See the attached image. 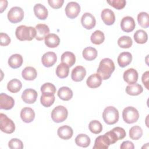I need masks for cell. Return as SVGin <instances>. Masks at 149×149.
<instances>
[{"label":"cell","instance_id":"cell-2","mask_svg":"<svg viewBox=\"0 0 149 149\" xmlns=\"http://www.w3.org/2000/svg\"><path fill=\"white\" fill-rule=\"evenodd\" d=\"M15 35L20 41H31L36 37V30L33 27L20 25L16 28Z\"/></svg>","mask_w":149,"mask_h":149},{"label":"cell","instance_id":"cell-1","mask_svg":"<svg viewBox=\"0 0 149 149\" xmlns=\"http://www.w3.org/2000/svg\"><path fill=\"white\" fill-rule=\"evenodd\" d=\"M115 69V64L112 59L105 58L100 61L97 72L102 80H107L111 77Z\"/></svg>","mask_w":149,"mask_h":149},{"label":"cell","instance_id":"cell-10","mask_svg":"<svg viewBox=\"0 0 149 149\" xmlns=\"http://www.w3.org/2000/svg\"><path fill=\"white\" fill-rule=\"evenodd\" d=\"M15 104L14 99L5 94V93H1L0 94V108L9 110L12 109Z\"/></svg>","mask_w":149,"mask_h":149},{"label":"cell","instance_id":"cell-17","mask_svg":"<svg viewBox=\"0 0 149 149\" xmlns=\"http://www.w3.org/2000/svg\"><path fill=\"white\" fill-rule=\"evenodd\" d=\"M101 16L102 21L107 25H112L115 21L114 12L108 8L104 9L102 10Z\"/></svg>","mask_w":149,"mask_h":149},{"label":"cell","instance_id":"cell-3","mask_svg":"<svg viewBox=\"0 0 149 149\" xmlns=\"http://www.w3.org/2000/svg\"><path fill=\"white\" fill-rule=\"evenodd\" d=\"M104 121L108 125L116 123L119 120L118 110L114 107L109 106L106 107L102 113Z\"/></svg>","mask_w":149,"mask_h":149},{"label":"cell","instance_id":"cell-48","mask_svg":"<svg viewBox=\"0 0 149 149\" xmlns=\"http://www.w3.org/2000/svg\"><path fill=\"white\" fill-rule=\"evenodd\" d=\"M120 148L121 149H133L134 146L133 143L130 141H125L121 144Z\"/></svg>","mask_w":149,"mask_h":149},{"label":"cell","instance_id":"cell-31","mask_svg":"<svg viewBox=\"0 0 149 149\" xmlns=\"http://www.w3.org/2000/svg\"><path fill=\"white\" fill-rule=\"evenodd\" d=\"M83 56L87 61H93L97 56V51L91 47H86L83 51Z\"/></svg>","mask_w":149,"mask_h":149},{"label":"cell","instance_id":"cell-4","mask_svg":"<svg viewBox=\"0 0 149 149\" xmlns=\"http://www.w3.org/2000/svg\"><path fill=\"white\" fill-rule=\"evenodd\" d=\"M123 120L129 124L133 123L137 121L139 118L138 111L133 107H127L124 108L122 112Z\"/></svg>","mask_w":149,"mask_h":149},{"label":"cell","instance_id":"cell-20","mask_svg":"<svg viewBox=\"0 0 149 149\" xmlns=\"http://www.w3.org/2000/svg\"><path fill=\"white\" fill-rule=\"evenodd\" d=\"M57 133L58 136L63 140H68L73 136V129L68 125H63L59 127L58 129Z\"/></svg>","mask_w":149,"mask_h":149},{"label":"cell","instance_id":"cell-22","mask_svg":"<svg viewBox=\"0 0 149 149\" xmlns=\"http://www.w3.org/2000/svg\"><path fill=\"white\" fill-rule=\"evenodd\" d=\"M132 60V55L129 52H123L120 53L118 57V63L119 66L124 68L129 65Z\"/></svg>","mask_w":149,"mask_h":149},{"label":"cell","instance_id":"cell-30","mask_svg":"<svg viewBox=\"0 0 149 149\" xmlns=\"http://www.w3.org/2000/svg\"><path fill=\"white\" fill-rule=\"evenodd\" d=\"M90 139L86 134H79L75 139V143L77 146L81 147H87L90 144Z\"/></svg>","mask_w":149,"mask_h":149},{"label":"cell","instance_id":"cell-29","mask_svg":"<svg viewBox=\"0 0 149 149\" xmlns=\"http://www.w3.org/2000/svg\"><path fill=\"white\" fill-rule=\"evenodd\" d=\"M143 91V87L140 84H133L127 86L126 88V93L130 95H138Z\"/></svg>","mask_w":149,"mask_h":149},{"label":"cell","instance_id":"cell-9","mask_svg":"<svg viewBox=\"0 0 149 149\" xmlns=\"http://www.w3.org/2000/svg\"><path fill=\"white\" fill-rule=\"evenodd\" d=\"M81 23L84 28L87 30H91L95 26V18L90 13H84L81 17Z\"/></svg>","mask_w":149,"mask_h":149},{"label":"cell","instance_id":"cell-7","mask_svg":"<svg viewBox=\"0 0 149 149\" xmlns=\"http://www.w3.org/2000/svg\"><path fill=\"white\" fill-rule=\"evenodd\" d=\"M24 17L23 10L19 6L12 8L8 13V19L12 23H16L22 20Z\"/></svg>","mask_w":149,"mask_h":149},{"label":"cell","instance_id":"cell-32","mask_svg":"<svg viewBox=\"0 0 149 149\" xmlns=\"http://www.w3.org/2000/svg\"><path fill=\"white\" fill-rule=\"evenodd\" d=\"M55 100V98L54 94L49 93H42L40 98V102L44 107H49L54 104Z\"/></svg>","mask_w":149,"mask_h":149},{"label":"cell","instance_id":"cell-14","mask_svg":"<svg viewBox=\"0 0 149 149\" xmlns=\"http://www.w3.org/2000/svg\"><path fill=\"white\" fill-rule=\"evenodd\" d=\"M36 36L35 38L38 41H41L44 40L46 36L49 34V28L45 24H38L36 26Z\"/></svg>","mask_w":149,"mask_h":149},{"label":"cell","instance_id":"cell-50","mask_svg":"<svg viewBox=\"0 0 149 149\" xmlns=\"http://www.w3.org/2000/svg\"><path fill=\"white\" fill-rule=\"evenodd\" d=\"M8 6V1L6 0L0 1V12L2 13L4 10L6 9Z\"/></svg>","mask_w":149,"mask_h":149},{"label":"cell","instance_id":"cell-44","mask_svg":"<svg viewBox=\"0 0 149 149\" xmlns=\"http://www.w3.org/2000/svg\"><path fill=\"white\" fill-rule=\"evenodd\" d=\"M112 130L113 131L114 133L117 136L118 140L123 139L126 136V132H125V129L122 127H115L113 129H112Z\"/></svg>","mask_w":149,"mask_h":149},{"label":"cell","instance_id":"cell-43","mask_svg":"<svg viewBox=\"0 0 149 149\" xmlns=\"http://www.w3.org/2000/svg\"><path fill=\"white\" fill-rule=\"evenodd\" d=\"M107 2L112 6L116 9H123L126 3L125 0H109L107 1Z\"/></svg>","mask_w":149,"mask_h":149},{"label":"cell","instance_id":"cell-46","mask_svg":"<svg viewBox=\"0 0 149 149\" xmlns=\"http://www.w3.org/2000/svg\"><path fill=\"white\" fill-rule=\"evenodd\" d=\"M48 2L50 6L54 9H59L62 7L64 1L63 0H48Z\"/></svg>","mask_w":149,"mask_h":149},{"label":"cell","instance_id":"cell-25","mask_svg":"<svg viewBox=\"0 0 149 149\" xmlns=\"http://www.w3.org/2000/svg\"><path fill=\"white\" fill-rule=\"evenodd\" d=\"M22 56L18 54L12 55L8 59V64L13 69H17L20 67L23 63Z\"/></svg>","mask_w":149,"mask_h":149},{"label":"cell","instance_id":"cell-33","mask_svg":"<svg viewBox=\"0 0 149 149\" xmlns=\"http://www.w3.org/2000/svg\"><path fill=\"white\" fill-rule=\"evenodd\" d=\"M22 84L21 81L17 79H13L10 80L7 84V88L8 91L12 93H16L19 92L22 88Z\"/></svg>","mask_w":149,"mask_h":149},{"label":"cell","instance_id":"cell-42","mask_svg":"<svg viewBox=\"0 0 149 149\" xmlns=\"http://www.w3.org/2000/svg\"><path fill=\"white\" fill-rule=\"evenodd\" d=\"M8 146L11 149H22L23 148L22 141L16 138L12 139L8 143Z\"/></svg>","mask_w":149,"mask_h":149},{"label":"cell","instance_id":"cell-27","mask_svg":"<svg viewBox=\"0 0 149 149\" xmlns=\"http://www.w3.org/2000/svg\"><path fill=\"white\" fill-rule=\"evenodd\" d=\"M58 96L63 101H69L73 97V91L68 87H62L58 91Z\"/></svg>","mask_w":149,"mask_h":149},{"label":"cell","instance_id":"cell-16","mask_svg":"<svg viewBox=\"0 0 149 149\" xmlns=\"http://www.w3.org/2000/svg\"><path fill=\"white\" fill-rule=\"evenodd\" d=\"M111 145L110 141L105 134L98 136L95 140L93 149H107Z\"/></svg>","mask_w":149,"mask_h":149},{"label":"cell","instance_id":"cell-36","mask_svg":"<svg viewBox=\"0 0 149 149\" xmlns=\"http://www.w3.org/2000/svg\"><path fill=\"white\" fill-rule=\"evenodd\" d=\"M135 42L138 44H144L148 40V35L143 30H138L134 34Z\"/></svg>","mask_w":149,"mask_h":149},{"label":"cell","instance_id":"cell-47","mask_svg":"<svg viewBox=\"0 0 149 149\" xmlns=\"http://www.w3.org/2000/svg\"><path fill=\"white\" fill-rule=\"evenodd\" d=\"M106 134V136H107V137L108 138L111 144H113L114 143H115L118 140V137L116 135V134L114 133L113 131H112V130L109 132H108L107 133H105Z\"/></svg>","mask_w":149,"mask_h":149},{"label":"cell","instance_id":"cell-19","mask_svg":"<svg viewBox=\"0 0 149 149\" xmlns=\"http://www.w3.org/2000/svg\"><path fill=\"white\" fill-rule=\"evenodd\" d=\"M20 118L24 122L30 123L35 118V112L32 108L24 107L20 111Z\"/></svg>","mask_w":149,"mask_h":149},{"label":"cell","instance_id":"cell-18","mask_svg":"<svg viewBox=\"0 0 149 149\" xmlns=\"http://www.w3.org/2000/svg\"><path fill=\"white\" fill-rule=\"evenodd\" d=\"M86 74V70L82 66L75 67L72 71L71 78L74 81H81L83 80Z\"/></svg>","mask_w":149,"mask_h":149},{"label":"cell","instance_id":"cell-11","mask_svg":"<svg viewBox=\"0 0 149 149\" xmlns=\"http://www.w3.org/2000/svg\"><path fill=\"white\" fill-rule=\"evenodd\" d=\"M123 77L127 83L129 84H135L138 80V72L133 68L128 69L124 72Z\"/></svg>","mask_w":149,"mask_h":149},{"label":"cell","instance_id":"cell-28","mask_svg":"<svg viewBox=\"0 0 149 149\" xmlns=\"http://www.w3.org/2000/svg\"><path fill=\"white\" fill-rule=\"evenodd\" d=\"M61 62L66 64L69 67L72 66L76 62V57L74 54L69 51L65 52L61 56Z\"/></svg>","mask_w":149,"mask_h":149},{"label":"cell","instance_id":"cell-6","mask_svg":"<svg viewBox=\"0 0 149 149\" xmlns=\"http://www.w3.org/2000/svg\"><path fill=\"white\" fill-rule=\"evenodd\" d=\"M0 129L5 133H12L15 130L14 122L4 113L0 114Z\"/></svg>","mask_w":149,"mask_h":149},{"label":"cell","instance_id":"cell-40","mask_svg":"<svg viewBox=\"0 0 149 149\" xmlns=\"http://www.w3.org/2000/svg\"><path fill=\"white\" fill-rule=\"evenodd\" d=\"M133 41L129 36H123L120 37L118 40V45L122 48H129L132 47Z\"/></svg>","mask_w":149,"mask_h":149},{"label":"cell","instance_id":"cell-41","mask_svg":"<svg viewBox=\"0 0 149 149\" xmlns=\"http://www.w3.org/2000/svg\"><path fill=\"white\" fill-rule=\"evenodd\" d=\"M41 91L42 93H49L55 94L56 93L55 86L51 83H45L41 87Z\"/></svg>","mask_w":149,"mask_h":149},{"label":"cell","instance_id":"cell-5","mask_svg":"<svg viewBox=\"0 0 149 149\" xmlns=\"http://www.w3.org/2000/svg\"><path fill=\"white\" fill-rule=\"evenodd\" d=\"M68 112L67 109L62 106L58 105L54 108L51 112V118L56 123H61L66 120Z\"/></svg>","mask_w":149,"mask_h":149},{"label":"cell","instance_id":"cell-34","mask_svg":"<svg viewBox=\"0 0 149 149\" xmlns=\"http://www.w3.org/2000/svg\"><path fill=\"white\" fill-rule=\"evenodd\" d=\"M69 72V66L66 64L62 63L58 65L56 69V74L61 79L66 77Z\"/></svg>","mask_w":149,"mask_h":149},{"label":"cell","instance_id":"cell-26","mask_svg":"<svg viewBox=\"0 0 149 149\" xmlns=\"http://www.w3.org/2000/svg\"><path fill=\"white\" fill-rule=\"evenodd\" d=\"M37 75L36 69L31 66L26 67L22 72V77L26 80H33Z\"/></svg>","mask_w":149,"mask_h":149},{"label":"cell","instance_id":"cell-38","mask_svg":"<svg viewBox=\"0 0 149 149\" xmlns=\"http://www.w3.org/2000/svg\"><path fill=\"white\" fill-rule=\"evenodd\" d=\"M143 135V130L139 126H134L129 130V136L132 140H138Z\"/></svg>","mask_w":149,"mask_h":149},{"label":"cell","instance_id":"cell-15","mask_svg":"<svg viewBox=\"0 0 149 149\" xmlns=\"http://www.w3.org/2000/svg\"><path fill=\"white\" fill-rule=\"evenodd\" d=\"M57 56L54 52H47L45 53L41 58L42 65L45 67H51L53 66L56 62Z\"/></svg>","mask_w":149,"mask_h":149},{"label":"cell","instance_id":"cell-23","mask_svg":"<svg viewBox=\"0 0 149 149\" xmlns=\"http://www.w3.org/2000/svg\"><path fill=\"white\" fill-rule=\"evenodd\" d=\"M87 85L88 87L95 88L101 86L102 79L98 73H94L90 75L87 79Z\"/></svg>","mask_w":149,"mask_h":149},{"label":"cell","instance_id":"cell-24","mask_svg":"<svg viewBox=\"0 0 149 149\" xmlns=\"http://www.w3.org/2000/svg\"><path fill=\"white\" fill-rule=\"evenodd\" d=\"M59 37L54 33L48 34L45 38V44L49 48H55L59 45Z\"/></svg>","mask_w":149,"mask_h":149},{"label":"cell","instance_id":"cell-35","mask_svg":"<svg viewBox=\"0 0 149 149\" xmlns=\"http://www.w3.org/2000/svg\"><path fill=\"white\" fill-rule=\"evenodd\" d=\"M90 40L92 43L95 45H100L102 44L105 40L104 34L100 30H96L92 33Z\"/></svg>","mask_w":149,"mask_h":149},{"label":"cell","instance_id":"cell-8","mask_svg":"<svg viewBox=\"0 0 149 149\" xmlns=\"http://www.w3.org/2000/svg\"><path fill=\"white\" fill-rule=\"evenodd\" d=\"M80 12V5L76 2H69L65 8V13L70 19L76 17Z\"/></svg>","mask_w":149,"mask_h":149},{"label":"cell","instance_id":"cell-45","mask_svg":"<svg viewBox=\"0 0 149 149\" xmlns=\"http://www.w3.org/2000/svg\"><path fill=\"white\" fill-rule=\"evenodd\" d=\"M10 42V38L9 36L4 33H0V44L1 46L8 45Z\"/></svg>","mask_w":149,"mask_h":149},{"label":"cell","instance_id":"cell-39","mask_svg":"<svg viewBox=\"0 0 149 149\" xmlns=\"http://www.w3.org/2000/svg\"><path fill=\"white\" fill-rule=\"evenodd\" d=\"M90 131L94 134H99L102 130V124L97 120H91L88 125Z\"/></svg>","mask_w":149,"mask_h":149},{"label":"cell","instance_id":"cell-12","mask_svg":"<svg viewBox=\"0 0 149 149\" xmlns=\"http://www.w3.org/2000/svg\"><path fill=\"white\" fill-rule=\"evenodd\" d=\"M37 98V93L32 88L26 89L22 94V99L26 104H33L36 102Z\"/></svg>","mask_w":149,"mask_h":149},{"label":"cell","instance_id":"cell-13","mask_svg":"<svg viewBox=\"0 0 149 149\" xmlns=\"http://www.w3.org/2000/svg\"><path fill=\"white\" fill-rule=\"evenodd\" d=\"M136 24L134 19L131 16H125L122 18L120 22L122 30L126 33L132 31L135 28Z\"/></svg>","mask_w":149,"mask_h":149},{"label":"cell","instance_id":"cell-21","mask_svg":"<svg viewBox=\"0 0 149 149\" xmlns=\"http://www.w3.org/2000/svg\"><path fill=\"white\" fill-rule=\"evenodd\" d=\"M36 16L40 20H45L48 16L47 9L41 3H37L33 8Z\"/></svg>","mask_w":149,"mask_h":149},{"label":"cell","instance_id":"cell-49","mask_svg":"<svg viewBox=\"0 0 149 149\" xmlns=\"http://www.w3.org/2000/svg\"><path fill=\"white\" fill-rule=\"evenodd\" d=\"M148 71H146L142 75V82L147 90H148Z\"/></svg>","mask_w":149,"mask_h":149},{"label":"cell","instance_id":"cell-37","mask_svg":"<svg viewBox=\"0 0 149 149\" xmlns=\"http://www.w3.org/2000/svg\"><path fill=\"white\" fill-rule=\"evenodd\" d=\"M137 21L139 24L143 27L147 28L149 26V16L147 12H141L137 15Z\"/></svg>","mask_w":149,"mask_h":149}]
</instances>
